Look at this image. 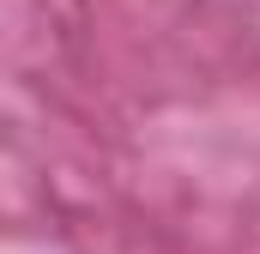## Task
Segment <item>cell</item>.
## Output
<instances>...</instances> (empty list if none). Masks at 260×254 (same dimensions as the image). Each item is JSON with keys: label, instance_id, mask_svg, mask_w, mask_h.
<instances>
[]
</instances>
